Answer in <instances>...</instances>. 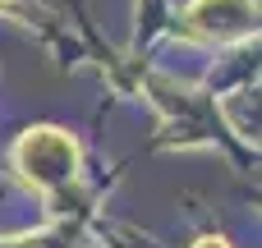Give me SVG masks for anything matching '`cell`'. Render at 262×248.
I'll return each instance as SVG.
<instances>
[{
	"instance_id": "obj_1",
	"label": "cell",
	"mask_w": 262,
	"mask_h": 248,
	"mask_svg": "<svg viewBox=\"0 0 262 248\" xmlns=\"http://www.w3.org/2000/svg\"><path fill=\"white\" fill-rule=\"evenodd\" d=\"M14 161L41 189H60V184H69L78 175V147L60 129H28L18 138V147H14Z\"/></svg>"
},
{
	"instance_id": "obj_2",
	"label": "cell",
	"mask_w": 262,
	"mask_h": 248,
	"mask_svg": "<svg viewBox=\"0 0 262 248\" xmlns=\"http://www.w3.org/2000/svg\"><path fill=\"white\" fill-rule=\"evenodd\" d=\"M258 23V0H193L189 5V32L212 41H239Z\"/></svg>"
},
{
	"instance_id": "obj_3",
	"label": "cell",
	"mask_w": 262,
	"mask_h": 248,
	"mask_svg": "<svg viewBox=\"0 0 262 248\" xmlns=\"http://www.w3.org/2000/svg\"><path fill=\"white\" fill-rule=\"evenodd\" d=\"M193 248H230V244H226V239H212V235H207V239H198Z\"/></svg>"
}]
</instances>
